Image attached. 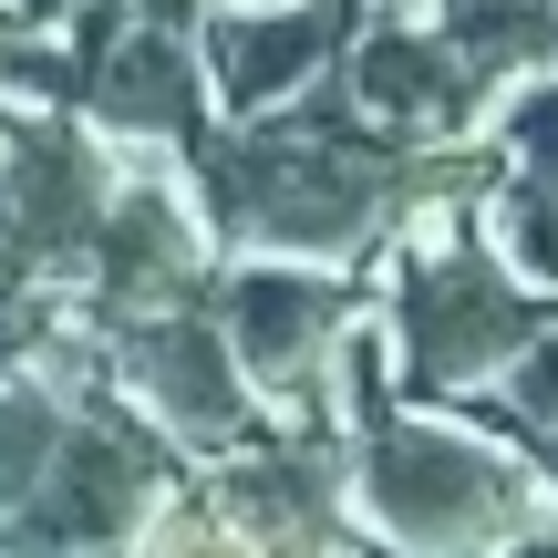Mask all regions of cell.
Returning a JSON list of instances; mask_svg holds the SVG:
<instances>
[{
  "mask_svg": "<svg viewBox=\"0 0 558 558\" xmlns=\"http://www.w3.org/2000/svg\"><path fill=\"white\" fill-rule=\"evenodd\" d=\"M207 218L177 197L166 177H124L114 186V207H104V228H94V311L114 320H156V311H177V300H207L197 279H207Z\"/></svg>",
  "mask_w": 558,
  "mask_h": 558,
  "instance_id": "cell-6",
  "label": "cell"
},
{
  "mask_svg": "<svg viewBox=\"0 0 558 558\" xmlns=\"http://www.w3.org/2000/svg\"><path fill=\"white\" fill-rule=\"evenodd\" d=\"M435 166L403 135H373L362 114H311V124H259L218 135L207 156V239H248L259 259H341L362 248L403 197H435Z\"/></svg>",
  "mask_w": 558,
  "mask_h": 558,
  "instance_id": "cell-1",
  "label": "cell"
},
{
  "mask_svg": "<svg viewBox=\"0 0 558 558\" xmlns=\"http://www.w3.org/2000/svg\"><path fill=\"white\" fill-rule=\"evenodd\" d=\"M445 41H456L486 83H507L518 62H538L558 41V0H445Z\"/></svg>",
  "mask_w": 558,
  "mask_h": 558,
  "instance_id": "cell-7",
  "label": "cell"
},
{
  "mask_svg": "<svg viewBox=\"0 0 558 558\" xmlns=\"http://www.w3.org/2000/svg\"><path fill=\"white\" fill-rule=\"evenodd\" d=\"M507 558H558V518H548V527H527V538L507 548Z\"/></svg>",
  "mask_w": 558,
  "mask_h": 558,
  "instance_id": "cell-11",
  "label": "cell"
},
{
  "mask_svg": "<svg viewBox=\"0 0 558 558\" xmlns=\"http://www.w3.org/2000/svg\"><path fill=\"white\" fill-rule=\"evenodd\" d=\"M548 320H558V290L507 269V248L465 207H424V228L393 248L383 352H393V383L424 393V403H456L476 383H497Z\"/></svg>",
  "mask_w": 558,
  "mask_h": 558,
  "instance_id": "cell-3",
  "label": "cell"
},
{
  "mask_svg": "<svg viewBox=\"0 0 558 558\" xmlns=\"http://www.w3.org/2000/svg\"><path fill=\"white\" fill-rule=\"evenodd\" d=\"M362 41V0H228L207 21V104L228 114H269L300 83H320Z\"/></svg>",
  "mask_w": 558,
  "mask_h": 558,
  "instance_id": "cell-5",
  "label": "cell"
},
{
  "mask_svg": "<svg viewBox=\"0 0 558 558\" xmlns=\"http://www.w3.org/2000/svg\"><path fill=\"white\" fill-rule=\"evenodd\" d=\"M135 558H269L259 538H248L239 518H228L207 486H177V497L145 518V538H135Z\"/></svg>",
  "mask_w": 558,
  "mask_h": 558,
  "instance_id": "cell-8",
  "label": "cell"
},
{
  "mask_svg": "<svg viewBox=\"0 0 558 558\" xmlns=\"http://www.w3.org/2000/svg\"><path fill=\"white\" fill-rule=\"evenodd\" d=\"M352 518L383 538V558H507L527 527H548V486L476 424L383 403L352 424Z\"/></svg>",
  "mask_w": 558,
  "mask_h": 558,
  "instance_id": "cell-2",
  "label": "cell"
},
{
  "mask_svg": "<svg viewBox=\"0 0 558 558\" xmlns=\"http://www.w3.org/2000/svg\"><path fill=\"white\" fill-rule=\"evenodd\" d=\"M548 52H558V41H548Z\"/></svg>",
  "mask_w": 558,
  "mask_h": 558,
  "instance_id": "cell-12",
  "label": "cell"
},
{
  "mask_svg": "<svg viewBox=\"0 0 558 558\" xmlns=\"http://www.w3.org/2000/svg\"><path fill=\"white\" fill-rule=\"evenodd\" d=\"M486 145H497V166L518 186L558 197V83H518V94L497 104V124H486Z\"/></svg>",
  "mask_w": 558,
  "mask_h": 558,
  "instance_id": "cell-9",
  "label": "cell"
},
{
  "mask_svg": "<svg viewBox=\"0 0 558 558\" xmlns=\"http://www.w3.org/2000/svg\"><path fill=\"white\" fill-rule=\"evenodd\" d=\"M527 465H538V486H548V518H558V424H548V435H527Z\"/></svg>",
  "mask_w": 558,
  "mask_h": 558,
  "instance_id": "cell-10",
  "label": "cell"
},
{
  "mask_svg": "<svg viewBox=\"0 0 558 558\" xmlns=\"http://www.w3.org/2000/svg\"><path fill=\"white\" fill-rule=\"evenodd\" d=\"M207 311H218V331H228V352H239L248 393H259L269 414L331 435V424H341L331 373H341V341L362 331L352 279H341L331 259H239L218 290H207Z\"/></svg>",
  "mask_w": 558,
  "mask_h": 558,
  "instance_id": "cell-4",
  "label": "cell"
}]
</instances>
